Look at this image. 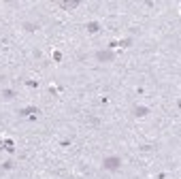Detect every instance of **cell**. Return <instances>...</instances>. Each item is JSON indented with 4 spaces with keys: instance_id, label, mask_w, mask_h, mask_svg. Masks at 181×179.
<instances>
[{
    "instance_id": "cell-1",
    "label": "cell",
    "mask_w": 181,
    "mask_h": 179,
    "mask_svg": "<svg viewBox=\"0 0 181 179\" xmlns=\"http://www.w3.org/2000/svg\"><path fill=\"white\" fill-rule=\"evenodd\" d=\"M102 166H104L107 171H119V169H122V160H119L117 156H111V158H104V160H102Z\"/></svg>"
},
{
    "instance_id": "cell-2",
    "label": "cell",
    "mask_w": 181,
    "mask_h": 179,
    "mask_svg": "<svg viewBox=\"0 0 181 179\" xmlns=\"http://www.w3.org/2000/svg\"><path fill=\"white\" fill-rule=\"evenodd\" d=\"M96 58H98L100 62H113V58H115V55H113L111 51H98V53H96Z\"/></svg>"
},
{
    "instance_id": "cell-3",
    "label": "cell",
    "mask_w": 181,
    "mask_h": 179,
    "mask_svg": "<svg viewBox=\"0 0 181 179\" xmlns=\"http://www.w3.org/2000/svg\"><path fill=\"white\" fill-rule=\"evenodd\" d=\"M147 113H149L147 107H134V115H136V117H145Z\"/></svg>"
},
{
    "instance_id": "cell-4",
    "label": "cell",
    "mask_w": 181,
    "mask_h": 179,
    "mask_svg": "<svg viewBox=\"0 0 181 179\" xmlns=\"http://www.w3.org/2000/svg\"><path fill=\"white\" fill-rule=\"evenodd\" d=\"M85 28H88V32H92V34H96V32L100 30V24H98V21H90V24H88Z\"/></svg>"
},
{
    "instance_id": "cell-5",
    "label": "cell",
    "mask_w": 181,
    "mask_h": 179,
    "mask_svg": "<svg viewBox=\"0 0 181 179\" xmlns=\"http://www.w3.org/2000/svg\"><path fill=\"white\" fill-rule=\"evenodd\" d=\"M32 113H41L36 107H26V109H21L19 111V115H32Z\"/></svg>"
},
{
    "instance_id": "cell-6",
    "label": "cell",
    "mask_w": 181,
    "mask_h": 179,
    "mask_svg": "<svg viewBox=\"0 0 181 179\" xmlns=\"http://www.w3.org/2000/svg\"><path fill=\"white\" fill-rule=\"evenodd\" d=\"M60 6L62 9H75V6H79V2L77 0H73V2H60Z\"/></svg>"
},
{
    "instance_id": "cell-7",
    "label": "cell",
    "mask_w": 181,
    "mask_h": 179,
    "mask_svg": "<svg viewBox=\"0 0 181 179\" xmlns=\"http://www.w3.org/2000/svg\"><path fill=\"white\" fill-rule=\"evenodd\" d=\"M2 98H4V100H13V98H15V92H13V90H4V92H2Z\"/></svg>"
},
{
    "instance_id": "cell-8",
    "label": "cell",
    "mask_w": 181,
    "mask_h": 179,
    "mask_svg": "<svg viewBox=\"0 0 181 179\" xmlns=\"http://www.w3.org/2000/svg\"><path fill=\"white\" fill-rule=\"evenodd\" d=\"M24 28H26L28 32H34V30H36L39 26H36V24H30V21H26V24H24Z\"/></svg>"
},
{
    "instance_id": "cell-9",
    "label": "cell",
    "mask_w": 181,
    "mask_h": 179,
    "mask_svg": "<svg viewBox=\"0 0 181 179\" xmlns=\"http://www.w3.org/2000/svg\"><path fill=\"white\" fill-rule=\"evenodd\" d=\"M2 169H4V171H11V169H13V162H11V160H6V162L2 164Z\"/></svg>"
},
{
    "instance_id": "cell-10",
    "label": "cell",
    "mask_w": 181,
    "mask_h": 179,
    "mask_svg": "<svg viewBox=\"0 0 181 179\" xmlns=\"http://www.w3.org/2000/svg\"><path fill=\"white\" fill-rule=\"evenodd\" d=\"M26 86H28V88H39V83H36V81H26Z\"/></svg>"
}]
</instances>
